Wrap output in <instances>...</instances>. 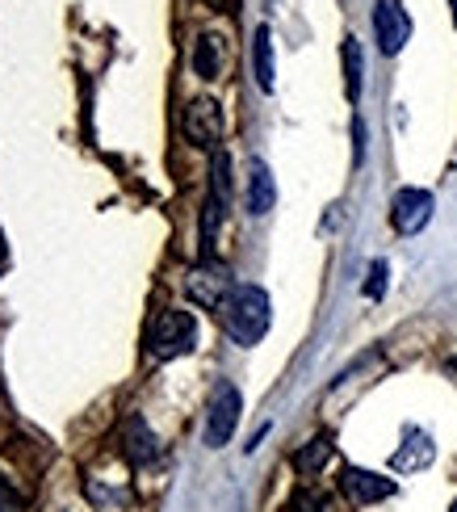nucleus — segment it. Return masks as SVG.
I'll return each mask as SVG.
<instances>
[{
	"instance_id": "nucleus-21",
	"label": "nucleus",
	"mask_w": 457,
	"mask_h": 512,
	"mask_svg": "<svg viewBox=\"0 0 457 512\" xmlns=\"http://www.w3.org/2000/svg\"><path fill=\"white\" fill-rule=\"evenodd\" d=\"M353 139H357V147H353V160L361 164V156H365V131H361V118L353 122Z\"/></svg>"
},
{
	"instance_id": "nucleus-19",
	"label": "nucleus",
	"mask_w": 457,
	"mask_h": 512,
	"mask_svg": "<svg viewBox=\"0 0 457 512\" xmlns=\"http://www.w3.org/2000/svg\"><path fill=\"white\" fill-rule=\"evenodd\" d=\"M290 512H323V496L315 487H302V492H294V500H290Z\"/></svg>"
},
{
	"instance_id": "nucleus-9",
	"label": "nucleus",
	"mask_w": 457,
	"mask_h": 512,
	"mask_svg": "<svg viewBox=\"0 0 457 512\" xmlns=\"http://www.w3.org/2000/svg\"><path fill=\"white\" fill-rule=\"evenodd\" d=\"M244 202H248V215H256V219H265L269 210H273L277 185H273V173H269L265 160H252L248 164V194H244Z\"/></svg>"
},
{
	"instance_id": "nucleus-13",
	"label": "nucleus",
	"mask_w": 457,
	"mask_h": 512,
	"mask_svg": "<svg viewBox=\"0 0 457 512\" xmlns=\"http://www.w3.org/2000/svg\"><path fill=\"white\" fill-rule=\"evenodd\" d=\"M126 454H130V462H139V466L160 454V445H156V437H151V429L143 424V416L126 420Z\"/></svg>"
},
{
	"instance_id": "nucleus-1",
	"label": "nucleus",
	"mask_w": 457,
	"mask_h": 512,
	"mask_svg": "<svg viewBox=\"0 0 457 512\" xmlns=\"http://www.w3.org/2000/svg\"><path fill=\"white\" fill-rule=\"evenodd\" d=\"M269 319H273V307L260 286H235L223 303V328L235 345H256L269 332Z\"/></svg>"
},
{
	"instance_id": "nucleus-16",
	"label": "nucleus",
	"mask_w": 457,
	"mask_h": 512,
	"mask_svg": "<svg viewBox=\"0 0 457 512\" xmlns=\"http://www.w3.org/2000/svg\"><path fill=\"white\" fill-rule=\"evenodd\" d=\"M223 202L219 198H206V206H202V256H210L214 252V240H219V227H223Z\"/></svg>"
},
{
	"instance_id": "nucleus-2",
	"label": "nucleus",
	"mask_w": 457,
	"mask_h": 512,
	"mask_svg": "<svg viewBox=\"0 0 457 512\" xmlns=\"http://www.w3.org/2000/svg\"><path fill=\"white\" fill-rule=\"evenodd\" d=\"M193 345H198V324H193L189 311L168 307V311H160L156 319H151V328H147V353L156 357V361L185 357V353H193Z\"/></svg>"
},
{
	"instance_id": "nucleus-23",
	"label": "nucleus",
	"mask_w": 457,
	"mask_h": 512,
	"mask_svg": "<svg viewBox=\"0 0 457 512\" xmlns=\"http://www.w3.org/2000/svg\"><path fill=\"white\" fill-rule=\"evenodd\" d=\"M449 370H457V353H453V357H449Z\"/></svg>"
},
{
	"instance_id": "nucleus-3",
	"label": "nucleus",
	"mask_w": 457,
	"mask_h": 512,
	"mask_svg": "<svg viewBox=\"0 0 457 512\" xmlns=\"http://www.w3.org/2000/svg\"><path fill=\"white\" fill-rule=\"evenodd\" d=\"M239 412H244L239 391L231 387V382H219L214 395H210V408H206V445L210 450H223V445L231 441L235 424H239Z\"/></svg>"
},
{
	"instance_id": "nucleus-17",
	"label": "nucleus",
	"mask_w": 457,
	"mask_h": 512,
	"mask_svg": "<svg viewBox=\"0 0 457 512\" xmlns=\"http://www.w3.org/2000/svg\"><path fill=\"white\" fill-rule=\"evenodd\" d=\"M210 198H219L223 206L231 202V160H227V152H214V168H210Z\"/></svg>"
},
{
	"instance_id": "nucleus-11",
	"label": "nucleus",
	"mask_w": 457,
	"mask_h": 512,
	"mask_svg": "<svg viewBox=\"0 0 457 512\" xmlns=\"http://www.w3.org/2000/svg\"><path fill=\"white\" fill-rule=\"evenodd\" d=\"M252 68H256V84H260V89L273 93L277 68H273V34H269V26H256V38H252Z\"/></svg>"
},
{
	"instance_id": "nucleus-10",
	"label": "nucleus",
	"mask_w": 457,
	"mask_h": 512,
	"mask_svg": "<svg viewBox=\"0 0 457 512\" xmlns=\"http://www.w3.org/2000/svg\"><path fill=\"white\" fill-rule=\"evenodd\" d=\"M227 68V42L219 34H202L193 42V72L202 80H219Z\"/></svg>"
},
{
	"instance_id": "nucleus-22",
	"label": "nucleus",
	"mask_w": 457,
	"mask_h": 512,
	"mask_svg": "<svg viewBox=\"0 0 457 512\" xmlns=\"http://www.w3.org/2000/svg\"><path fill=\"white\" fill-rule=\"evenodd\" d=\"M0 269H5V236H0Z\"/></svg>"
},
{
	"instance_id": "nucleus-7",
	"label": "nucleus",
	"mask_w": 457,
	"mask_h": 512,
	"mask_svg": "<svg viewBox=\"0 0 457 512\" xmlns=\"http://www.w3.org/2000/svg\"><path fill=\"white\" fill-rule=\"evenodd\" d=\"M432 219V194L428 189H416L407 185L395 194V202H390V223H395L399 236H416V231H424Z\"/></svg>"
},
{
	"instance_id": "nucleus-12",
	"label": "nucleus",
	"mask_w": 457,
	"mask_h": 512,
	"mask_svg": "<svg viewBox=\"0 0 457 512\" xmlns=\"http://www.w3.org/2000/svg\"><path fill=\"white\" fill-rule=\"evenodd\" d=\"M340 63H344V93L348 101H361V72H365V59H361V42L348 34L340 42Z\"/></svg>"
},
{
	"instance_id": "nucleus-8",
	"label": "nucleus",
	"mask_w": 457,
	"mask_h": 512,
	"mask_svg": "<svg viewBox=\"0 0 457 512\" xmlns=\"http://www.w3.org/2000/svg\"><path fill=\"white\" fill-rule=\"evenodd\" d=\"M340 492L353 504H378V500L395 496V483L374 475V471H361V466H344L340 471Z\"/></svg>"
},
{
	"instance_id": "nucleus-14",
	"label": "nucleus",
	"mask_w": 457,
	"mask_h": 512,
	"mask_svg": "<svg viewBox=\"0 0 457 512\" xmlns=\"http://www.w3.org/2000/svg\"><path fill=\"white\" fill-rule=\"evenodd\" d=\"M390 462H395V471H424V466L432 462V441H428V433H407L403 450L390 458Z\"/></svg>"
},
{
	"instance_id": "nucleus-6",
	"label": "nucleus",
	"mask_w": 457,
	"mask_h": 512,
	"mask_svg": "<svg viewBox=\"0 0 457 512\" xmlns=\"http://www.w3.org/2000/svg\"><path fill=\"white\" fill-rule=\"evenodd\" d=\"M374 38L382 55H399L411 38V17L399 0H378L374 5Z\"/></svg>"
},
{
	"instance_id": "nucleus-24",
	"label": "nucleus",
	"mask_w": 457,
	"mask_h": 512,
	"mask_svg": "<svg viewBox=\"0 0 457 512\" xmlns=\"http://www.w3.org/2000/svg\"><path fill=\"white\" fill-rule=\"evenodd\" d=\"M453 26H457V0H453Z\"/></svg>"
},
{
	"instance_id": "nucleus-5",
	"label": "nucleus",
	"mask_w": 457,
	"mask_h": 512,
	"mask_svg": "<svg viewBox=\"0 0 457 512\" xmlns=\"http://www.w3.org/2000/svg\"><path fill=\"white\" fill-rule=\"evenodd\" d=\"M181 131L193 147H219L223 139V110H219V101H210V97H198V101H189V110L181 118Z\"/></svg>"
},
{
	"instance_id": "nucleus-15",
	"label": "nucleus",
	"mask_w": 457,
	"mask_h": 512,
	"mask_svg": "<svg viewBox=\"0 0 457 512\" xmlns=\"http://www.w3.org/2000/svg\"><path fill=\"white\" fill-rule=\"evenodd\" d=\"M328 458H332V437H311L294 454V471L298 475H315V471H323V462H328Z\"/></svg>"
},
{
	"instance_id": "nucleus-20",
	"label": "nucleus",
	"mask_w": 457,
	"mask_h": 512,
	"mask_svg": "<svg viewBox=\"0 0 457 512\" xmlns=\"http://www.w3.org/2000/svg\"><path fill=\"white\" fill-rule=\"evenodd\" d=\"M0 512H21V496L13 492L5 479H0Z\"/></svg>"
},
{
	"instance_id": "nucleus-4",
	"label": "nucleus",
	"mask_w": 457,
	"mask_h": 512,
	"mask_svg": "<svg viewBox=\"0 0 457 512\" xmlns=\"http://www.w3.org/2000/svg\"><path fill=\"white\" fill-rule=\"evenodd\" d=\"M185 290H189V298H193L198 307H206V311H223V303L231 298L235 286H231V277H227L223 265L206 261V265H198V269H189Z\"/></svg>"
},
{
	"instance_id": "nucleus-18",
	"label": "nucleus",
	"mask_w": 457,
	"mask_h": 512,
	"mask_svg": "<svg viewBox=\"0 0 457 512\" xmlns=\"http://www.w3.org/2000/svg\"><path fill=\"white\" fill-rule=\"evenodd\" d=\"M386 261H374L369 265V277H365V298H382L386 294Z\"/></svg>"
},
{
	"instance_id": "nucleus-25",
	"label": "nucleus",
	"mask_w": 457,
	"mask_h": 512,
	"mask_svg": "<svg viewBox=\"0 0 457 512\" xmlns=\"http://www.w3.org/2000/svg\"><path fill=\"white\" fill-rule=\"evenodd\" d=\"M449 512H457V500H453V504H449Z\"/></svg>"
}]
</instances>
